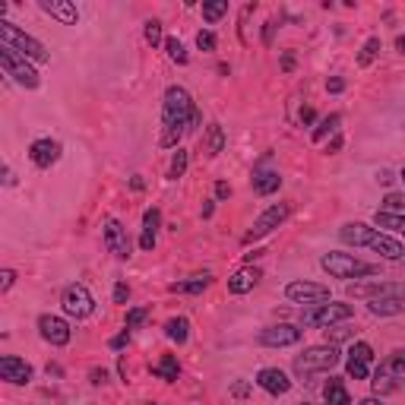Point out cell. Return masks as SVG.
Returning <instances> with one entry per match:
<instances>
[{"instance_id": "obj_1", "label": "cell", "mask_w": 405, "mask_h": 405, "mask_svg": "<svg viewBox=\"0 0 405 405\" xmlns=\"http://www.w3.org/2000/svg\"><path fill=\"white\" fill-rule=\"evenodd\" d=\"M193 99L184 86H168L165 89V105H162V146H178L184 133H190L193 120Z\"/></svg>"}, {"instance_id": "obj_2", "label": "cell", "mask_w": 405, "mask_h": 405, "mask_svg": "<svg viewBox=\"0 0 405 405\" xmlns=\"http://www.w3.org/2000/svg\"><path fill=\"white\" fill-rule=\"evenodd\" d=\"M339 238L346 244H355V247H367V250L380 253L383 260H402L405 257V247L399 244L396 238H390L386 232L380 228H371L364 222H348V225L339 228Z\"/></svg>"}, {"instance_id": "obj_3", "label": "cell", "mask_w": 405, "mask_h": 405, "mask_svg": "<svg viewBox=\"0 0 405 405\" xmlns=\"http://www.w3.org/2000/svg\"><path fill=\"white\" fill-rule=\"evenodd\" d=\"M371 383H374V396H377V399L402 390V386H405V348H396L386 361H380Z\"/></svg>"}, {"instance_id": "obj_4", "label": "cell", "mask_w": 405, "mask_h": 405, "mask_svg": "<svg viewBox=\"0 0 405 405\" xmlns=\"http://www.w3.org/2000/svg\"><path fill=\"white\" fill-rule=\"evenodd\" d=\"M320 266H323L332 279H367V276H377L380 273V266L364 263V260L352 257V253H336V250L323 253Z\"/></svg>"}, {"instance_id": "obj_5", "label": "cell", "mask_w": 405, "mask_h": 405, "mask_svg": "<svg viewBox=\"0 0 405 405\" xmlns=\"http://www.w3.org/2000/svg\"><path fill=\"white\" fill-rule=\"evenodd\" d=\"M0 41H3L7 48H13L16 54H22L26 60H35V64H48V60H51L48 48L41 45L38 38L26 35L22 29H16L13 22H0Z\"/></svg>"}, {"instance_id": "obj_6", "label": "cell", "mask_w": 405, "mask_h": 405, "mask_svg": "<svg viewBox=\"0 0 405 405\" xmlns=\"http://www.w3.org/2000/svg\"><path fill=\"white\" fill-rule=\"evenodd\" d=\"M339 361H342V355L336 346H313V348H307L304 355L294 358V374H298L301 380H307V377H313V374L332 371Z\"/></svg>"}, {"instance_id": "obj_7", "label": "cell", "mask_w": 405, "mask_h": 405, "mask_svg": "<svg viewBox=\"0 0 405 405\" xmlns=\"http://www.w3.org/2000/svg\"><path fill=\"white\" fill-rule=\"evenodd\" d=\"M0 66H3V73H7L13 83H20L22 89H38V83H41L38 70H35L22 54H16L13 48L0 45Z\"/></svg>"}, {"instance_id": "obj_8", "label": "cell", "mask_w": 405, "mask_h": 405, "mask_svg": "<svg viewBox=\"0 0 405 405\" xmlns=\"http://www.w3.org/2000/svg\"><path fill=\"white\" fill-rule=\"evenodd\" d=\"M355 313L352 304H342V301H329V304H313L301 313V326H332L342 323Z\"/></svg>"}, {"instance_id": "obj_9", "label": "cell", "mask_w": 405, "mask_h": 405, "mask_svg": "<svg viewBox=\"0 0 405 405\" xmlns=\"http://www.w3.org/2000/svg\"><path fill=\"white\" fill-rule=\"evenodd\" d=\"M60 304H64V313H70V317H76V320L89 317V313L95 311V298L89 294L86 285H80V282L64 288V294H60Z\"/></svg>"}, {"instance_id": "obj_10", "label": "cell", "mask_w": 405, "mask_h": 405, "mask_svg": "<svg viewBox=\"0 0 405 405\" xmlns=\"http://www.w3.org/2000/svg\"><path fill=\"white\" fill-rule=\"evenodd\" d=\"M285 298L294 301V304L313 307V304H323V301H329V288L317 285V282H304V279H301V282H288Z\"/></svg>"}, {"instance_id": "obj_11", "label": "cell", "mask_w": 405, "mask_h": 405, "mask_svg": "<svg viewBox=\"0 0 405 405\" xmlns=\"http://www.w3.org/2000/svg\"><path fill=\"white\" fill-rule=\"evenodd\" d=\"M301 336H304V329H301V326L276 323V326H266V329L260 332V346H266V348H285V346L301 342Z\"/></svg>"}, {"instance_id": "obj_12", "label": "cell", "mask_w": 405, "mask_h": 405, "mask_svg": "<svg viewBox=\"0 0 405 405\" xmlns=\"http://www.w3.org/2000/svg\"><path fill=\"white\" fill-rule=\"evenodd\" d=\"M285 219H288V206H285V203H276V206H269L257 222H253V228L247 232L244 241L250 244V241H260V238H266V234H273Z\"/></svg>"}, {"instance_id": "obj_13", "label": "cell", "mask_w": 405, "mask_h": 405, "mask_svg": "<svg viewBox=\"0 0 405 405\" xmlns=\"http://www.w3.org/2000/svg\"><path fill=\"white\" fill-rule=\"evenodd\" d=\"M371 364H374V348L367 346V342H355L352 352H348V361H346L348 377L367 380L371 377Z\"/></svg>"}, {"instance_id": "obj_14", "label": "cell", "mask_w": 405, "mask_h": 405, "mask_svg": "<svg viewBox=\"0 0 405 405\" xmlns=\"http://www.w3.org/2000/svg\"><path fill=\"white\" fill-rule=\"evenodd\" d=\"M348 294L352 298H383V294H405L402 285H392V282H380V279H371V282H352L348 285Z\"/></svg>"}, {"instance_id": "obj_15", "label": "cell", "mask_w": 405, "mask_h": 405, "mask_svg": "<svg viewBox=\"0 0 405 405\" xmlns=\"http://www.w3.org/2000/svg\"><path fill=\"white\" fill-rule=\"evenodd\" d=\"M105 247L114 253V257H120V260H127L130 257V234H127V228L120 225L118 219H108L105 222Z\"/></svg>"}, {"instance_id": "obj_16", "label": "cell", "mask_w": 405, "mask_h": 405, "mask_svg": "<svg viewBox=\"0 0 405 405\" xmlns=\"http://www.w3.org/2000/svg\"><path fill=\"white\" fill-rule=\"evenodd\" d=\"M38 332H41V339L51 342V346H66V342H70V326L60 317H54V313H41Z\"/></svg>"}, {"instance_id": "obj_17", "label": "cell", "mask_w": 405, "mask_h": 405, "mask_svg": "<svg viewBox=\"0 0 405 405\" xmlns=\"http://www.w3.org/2000/svg\"><path fill=\"white\" fill-rule=\"evenodd\" d=\"M257 386L266 390L269 396H285V392L292 390V380H288V374L279 371V367H263V371L257 374Z\"/></svg>"}, {"instance_id": "obj_18", "label": "cell", "mask_w": 405, "mask_h": 405, "mask_svg": "<svg viewBox=\"0 0 405 405\" xmlns=\"http://www.w3.org/2000/svg\"><path fill=\"white\" fill-rule=\"evenodd\" d=\"M0 377L13 386H26L32 380V367L22 358H16V355H7V358H0Z\"/></svg>"}, {"instance_id": "obj_19", "label": "cell", "mask_w": 405, "mask_h": 405, "mask_svg": "<svg viewBox=\"0 0 405 405\" xmlns=\"http://www.w3.org/2000/svg\"><path fill=\"white\" fill-rule=\"evenodd\" d=\"M29 159H32V165L38 168H51L54 162L60 159V143L57 140H35L32 146H29Z\"/></svg>"}, {"instance_id": "obj_20", "label": "cell", "mask_w": 405, "mask_h": 405, "mask_svg": "<svg viewBox=\"0 0 405 405\" xmlns=\"http://www.w3.org/2000/svg\"><path fill=\"white\" fill-rule=\"evenodd\" d=\"M41 10L48 16H54L57 22H64V26H76L80 22V10L70 0H41Z\"/></svg>"}, {"instance_id": "obj_21", "label": "cell", "mask_w": 405, "mask_h": 405, "mask_svg": "<svg viewBox=\"0 0 405 405\" xmlns=\"http://www.w3.org/2000/svg\"><path fill=\"white\" fill-rule=\"evenodd\" d=\"M367 311L374 317H392V313H405V294H383V298L367 301Z\"/></svg>"}, {"instance_id": "obj_22", "label": "cell", "mask_w": 405, "mask_h": 405, "mask_svg": "<svg viewBox=\"0 0 405 405\" xmlns=\"http://www.w3.org/2000/svg\"><path fill=\"white\" fill-rule=\"evenodd\" d=\"M257 282H260V269L244 266V269H238V273L228 279V292H232V294H247V292H253Z\"/></svg>"}, {"instance_id": "obj_23", "label": "cell", "mask_w": 405, "mask_h": 405, "mask_svg": "<svg viewBox=\"0 0 405 405\" xmlns=\"http://www.w3.org/2000/svg\"><path fill=\"white\" fill-rule=\"evenodd\" d=\"M159 225H162V213L155 206L146 209V213H143V238H140L143 250H152L155 247V232H159Z\"/></svg>"}, {"instance_id": "obj_24", "label": "cell", "mask_w": 405, "mask_h": 405, "mask_svg": "<svg viewBox=\"0 0 405 405\" xmlns=\"http://www.w3.org/2000/svg\"><path fill=\"white\" fill-rule=\"evenodd\" d=\"M323 399L326 405H352V396H348L346 383L339 377H329V383L323 386Z\"/></svg>"}, {"instance_id": "obj_25", "label": "cell", "mask_w": 405, "mask_h": 405, "mask_svg": "<svg viewBox=\"0 0 405 405\" xmlns=\"http://www.w3.org/2000/svg\"><path fill=\"white\" fill-rule=\"evenodd\" d=\"M279 187H282L279 171H257L253 174V190H257L260 197H269V193H276Z\"/></svg>"}, {"instance_id": "obj_26", "label": "cell", "mask_w": 405, "mask_h": 405, "mask_svg": "<svg viewBox=\"0 0 405 405\" xmlns=\"http://www.w3.org/2000/svg\"><path fill=\"white\" fill-rule=\"evenodd\" d=\"M165 336L171 342H178V346H184L187 336H190V323H187V317H171L165 323Z\"/></svg>"}, {"instance_id": "obj_27", "label": "cell", "mask_w": 405, "mask_h": 405, "mask_svg": "<svg viewBox=\"0 0 405 405\" xmlns=\"http://www.w3.org/2000/svg\"><path fill=\"white\" fill-rule=\"evenodd\" d=\"M152 374H155V377H162V380H168V383H174V380H178V374H180L178 358H174V355H162V361L152 367Z\"/></svg>"}, {"instance_id": "obj_28", "label": "cell", "mask_w": 405, "mask_h": 405, "mask_svg": "<svg viewBox=\"0 0 405 405\" xmlns=\"http://www.w3.org/2000/svg\"><path fill=\"white\" fill-rule=\"evenodd\" d=\"M209 282H213V276H206V273H203V276H193L190 282H174V285H171V292H178V294H199V292H203V288L209 285Z\"/></svg>"}, {"instance_id": "obj_29", "label": "cell", "mask_w": 405, "mask_h": 405, "mask_svg": "<svg viewBox=\"0 0 405 405\" xmlns=\"http://www.w3.org/2000/svg\"><path fill=\"white\" fill-rule=\"evenodd\" d=\"M225 149V130L219 124H209L206 127V155H219Z\"/></svg>"}, {"instance_id": "obj_30", "label": "cell", "mask_w": 405, "mask_h": 405, "mask_svg": "<svg viewBox=\"0 0 405 405\" xmlns=\"http://www.w3.org/2000/svg\"><path fill=\"white\" fill-rule=\"evenodd\" d=\"M339 124H342V114H329V118H323L317 124V130H313V143H323L329 133H339Z\"/></svg>"}, {"instance_id": "obj_31", "label": "cell", "mask_w": 405, "mask_h": 405, "mask_svg": "<svg viewBox=\"0 0 405 405\" xmlns=\"http://www.w3.org/2000/svg\"><path fill=\"white\" fill-rule=\"evenodd\" d=\"M374 225H377V228H390V232H396V234H402V238H405V215L377 213V215H374Z\"/></svg>"}, {"instance_id": "obj_32", "label": "cell", "mask_w": 405, "mask_h": 405, "mask_svg": "<svg viewBox=\"0 0 405 405\" xmlns=\"http://www.w3.org/2000/svg\"><path fill=\"white\" fill-rule=\"evenodd\" d=\"M228 13V0H213V3H203V20L206 22H215Z\"/></svg>"}, {"instance_id": "obj_33", "label": "cell", "mask_w": 405, "mask_h": 405, "mask_svg": "<svg viewBox=\"0 0 405 405\" xmlns=\"http://www.w3.org/2000/svg\"><path fill=\"white\" fill-rule=\"evenodd\" d=\"M165 51H168V60H174V64H187V48L180 45L178 38H165Z\"/></svg>"}, {"instance_id": "obj_34", "label": "cell", "mask_w": 405, "mask_h": 405, "mask_svg": "<svg viewBox=\"0 0 405 405\" xmlns=\"http://www.w3.org/2000/svg\"><path fill=\"white\" fill-rule=\"evenodd\" d=\"M143 38H146V45H165V38H162V22L159 20H149L146 29H143Z\"/></svg>"}, {"instance_id": "obj_35", "label": "cell", "mask_w": 405, "mask_h": 405, "mask_svg": "<svg viewBox=\"0 0 405 405\" xmlns=\"http://www.w3.org/2000/svg\"><path fill=\"white\" fill-rule=\"evenodd\" d=\"M184 171H187V149H178L171 159V168H168V178L178 180V178H184Z\"/></svg>"}, {"instance_id": "obj_36", "label": "cell", "mask_w": 405, "mask_h": 405, "mask_svg": "<svg viewBox=\"0 0 405 405\" xmlns=\"http://www.w3.org/2000/svg\"><path fill=\"white\" fill-rule=\"evenodd\" d=\"M377 54H380V38H367L364 48H361V54H358V64L361 66L374 64V57H377Z\"/></svg>"}, {"instance_id": "obj_37", "label": "cell", "mask_w": 405, "mask_h": 405, "mask_svg": "<svg viewBox=\"0 0 405 405\" xmlns=\"http://www.w3.org/2000/svg\"><path fill=\"white\" fill-rule=\"evenodd\" d=\"M383 206L390 215H405V197L402 193H390V197L383 199Z\"/></svg>"}, {"instance_id": "obj_38", "label": "cell", "mask_w": 405, "mask_h": 405, "mask_svg": "<svg viewBox=\"0 0 405 405\" xmlns=\"http://www.w3.org/2000/svg\"><path fill=\"white\" fill-rule=\"evenodd\" d=\"M352 336V329H342V326H329L326 329V346H336V342H346Z\"/></svg>"}, {"instance_id": "obj_39", "label": "cell", "mask_w": 405, "mask_h": 405, "mask_svg": "<svg viewBox=\"0 0 405 405\" xmlns=\"http://www.w3.org/2000/svg\"><path fill=\"white\" fill-rule=\"evenodd\" d=\"M197 48H199V51H215V35L209 32V29L197 32Z\"/></svg>"}, {"instance_id": "obj_40", "label": "cell", "mask_w": 405, "mask_h": 405, "mask_svg": "<svg viewBox=\"0 0 405 405\" xmlns=\"http://www.w3.org/2000/svg\"><path fill=\"white\" fill-rule=\"evenodd\" d=\"M146 307H133L130 313H127V329H136V326L143 323V320H146Z\"/></svg>"}, {"instance_id": "obj_41", "label": "cell", "mask_w": 405, "mask_h": 405, "mask_svg": "<svg viewBox=\"0 0 405 405\" xmlns=\"http://www.w3.org/2000/svg\"><path fill=\"white\" fill-rule=\"evenodd\" d=\"M13 282H16V273L13 269H3V273H0V292H10Z\"/></svg>"}, {"instance_id": "obj_42", "label": "cell", "mask_w": 405, "mask_h": 405, "mask_svg": "<svg viewBox=\"0 0 405 405\" xmlns=\"http://www.w3.org/2000/svg\"><path fill=\"white\" fill-rule=\"evenodd\" d=\"M127 298H130V288H127V282H118V285H114V301H118V304H127Z\"/></svg>"}, {"instance_id": "obj_43", "label": "cell", "mask_w": 405, "mask_h": 405, "mask_svg": "<svg viewBox=\"0 0 405 405\" xmlns=\"http://www.w3.org/2000/svg\"><path fill=\"white\" fill-rule=\"evenodd\" d=\"M326 89H329L332 95H339L342 89H346V80H342V76H332V80H326Z\"/></svg>"}, {"instance_id": "obj_44", "label": "cell", "mask_w": 405, "mask_h": 405, "mask_svg": "<svg viewBox=\"0 0 405 405\" xmlns=\"http://www.w3.org/2000/svg\"><path fill=\"white\" fill-rule=\"evenodd\" d=\"M127 342H130V332H120V336H114V339H111V348H114V352H118V348H124L127 346Z\"/></svg>"}, {"instance_id": "obj_45", "label": "cell", "mask_w": 405, "mask_h": 405, "mask_svg": "<svg viewBox=\"0 0 405 405\" xmlns=\"http://www.w3.org/2000/svg\"><path fill=\"white\" fill-rule=\"evenodd\" d=\"M232 197V187L225 184V180H219V184H215V199H228Z\"/></svg>"}, {"instance_id": "obj_46", "label": "cell", "mask_w": 405, "mask_h": 405, "mask_svg": "<svg viewBox=\"0 0 405 405\" xmlns=\"http://www.w3.org/2000/svg\"><path fill=\"white\" fill-rule=\"evenodd\" d=\"M273 32H276V22H266V29H263V41H266V45H273Z\"/></svg>"}, {"instance_id": "obj_47", "label": "cell", "mask_w": 405, "mask_h": 405, "mask_svg": "<svg viewBox=\"0 0 405 405\" xmlns=\"http://www.w3.org/2000/svg\"><path fill=\"white\" fill-rule=\"evenodd\" d=\"M313 118H317L313 108H304V111H301V124H313Z\"/></svg>"}, {"instance_id": "obj_48", "label": "cell", "mask_w": 405, "mask_h": 405, "mask_svg": "<svg viewBox=\"0 0 405 405\" xmlns=\"http://www.w3.org/2000/svg\"><path fill=\"white\" fill-rule=\"evenodd\" d=\"M3 184H7V187H13V184H16V174H13V168H3Z\"/></svg>"}, {"instance_id": "obj_49", "label": "cell", "mask_w": 405, "mask_h": 405, "mask_svg": "<svg viewBox=\"0 0 405 405\" xmlns=\"http://www.w3.org/2000/svg\"><path fill=\"white\" fill-rule=\"evenodd\" d=\"M352 405H383V402H380L377 396H367V399H361V402H352Z\"/></svg>"}, {"instance_id": "obj_50", "label": "cell", "mask_w": 405, "mask_h": 405, "mask_svg": "<svg viewBox=\"0 0 405 405\" xmlns=\"http://www.w3.org/2000/svg\"><path fill=\"white\" fill-rule=\"evenodd\" d=\"M105 380H108L105 371H92V383H105Z\"/></svg>"}, {"instance_id": "obj_51", "label": "cell", "mask_w": 405, "mask_h": 405, "mask_svg": "<svg viewBox=\"0 0 405 405\" xmlns=\"http://www.w3.org/2000/svg\"><path fill=\"white\" fill-rule=\"evenodd\" d=\"M292 64H294V57H292V54H285V57H282V70H292Z\"/></svg>"}, {"instance_id": "obj_52", "label": "cell", "mask_w": 405, "mask_h": 405, "mask_svg": "<svg viewBox=\"0 0 405 405\" xmlns=\"http://www.w3.org/2000/svg\"><path fill=\"white\" fill-rule=\"evenodd\" d=\"M396 48L405 54V35H399V38H396Z\"/></svg>"}, {"instance_id": "obj_53", "label": "cell", "mask_w": 405, "mask_h": 405, "mask_svg": "<svg viewBox=\"0 0 405 405\" xmlns=\"http://www.w3.org/2000/svg\"><path fill=\"white\" fill-rule=\"evenodd\" d=\"M399 178H402V180H405V168H402V174H399Z\"/></svg>"}, {"instance_id": "obj_54", "label": "cell", "mask_w": 405, "mask_h": 405, "mask_svg": "<svg viewBox=\"0 0 405 405\" xmlns=\"http://www.w3.org/2000/svg\"><path fill=\"white\" fill-rule=\"evenodd\" d=\"M298 405H313V402H298Z\"/></svg>"}]
</instances>
